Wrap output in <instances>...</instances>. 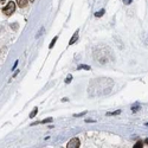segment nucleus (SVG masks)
<instances>
[{
  "label": "nucleus",
  "instance_id": "9",
  "mask_svg": "<svg viewBox=\"0 0 148 148\" xmlns=\"http://www.w3.org/2000/svg\"><path fill=\"white\" fill-rule=\"evenodd\" d=\"M120 113H121L120 110H117V111H114V113H108L107 115L108 116H111V115H117V114H120Z\"/></svg>",
  "mask_w": 148,
  "mask_h": 148
},
{
  "label": "nucleus",
  "instance_id": "15",
  "mask_svg": "<svg viewBox=\"0 0 148 148\" xmlns=\"http://www.w3.org/2000/svg\"><path fill=\"white\" fill-rule=\"evenodd\" d=\"M17 65H18V62H16V63H14V66H13V70L17 68Z\"/></svg>",
  "mask_w": 148,
  "mask_h": 148
},
{
  "label": "nucleus",
  "instance_id": "3",
  "mask_svg": "<svg viewBox=\"0 0 148 148\" xmlns=\"http://www.w3.org/2000/svg\"><path fill=\"white\" fill-rule=\"evenodd\" d=\"M17 5L20 8H24V7H26V5H27V0H17Z\"/></svg>",
  "mask_w": 148,
  "mask_h": 148
},
{
  "label": "nucleus",
  "instance_id": "10",
  "mask_svg": "<svg viewBox=\"0 0 148 148\" xmlns=\"http://www.w3.org/2000/svg\"><path fill=\"white\" fill-rule=\"evenodd\" d=\"M52 121V117H49V119H46V120L41 121V123H48V122H51Z\"/></svg>",
  "mask_w": 148,
  "mask_h": 148
},
{
  "label": "nucleus",
  "instance_id": "11",
  "mask_svg": "<svg viewBox=\"0 0 148 148\" xmlns=\"http://www.w3.org/2000/svg\"><path fill=\"white\" fill-rule=\"evenodd\" d=\"M85 114H86V111H83V113H81V114H75L73 116H75V117H78V116H83V115H85Z\"/></svg>",
  "mask_w": 148,
  "mask_h": 148
},
{
  "label": "nucleus",
  "instance_id": "1",
  "mask_svg": "<svg viewBox=\"0 0 148 148\" xmlns=\"http://www.w3.org/2000/svg\"><path fill=\"white\" fill-rule=\"evenodd\" d=\"M14 10H16V4H14L13 1H10V3L3 8V12L6 14V16H11V14L14 12Z\"/></svg>",
  "mask_w": 148,
  "mask_h": 148
},
{
  "label": "nucleus",
  "instance_id": "17",
  "mask_svg": "<svg viewBox=\"0 0 148 148\" xmlns=\"http://www.w3.org/2000/svg\"><path fill=\"white\" fill-rule=\"evenodd\" d=\"M30 1H31V3H33V1H35V0H30Z\"/></svg>",
  "mask_w": 148,
  "mask_h": 148
},
{
  "label": "nucleus",
  "instance_id": "4",
  "mask_svg": "<svg viewBox=\"0 0 148 148\" xmlns=\"http://www.w3.org/2000/svg\"><path fill=\"white\" fill-rule=\"evenodd\" d=\"M77 38H78V30L75 32V35H73V37L71 38V40L69 41V45H72V44H75L76 43V40H77Z\"/></svg>",
  "mask_w": 148,
  "mask_h": 148
},
{
  "label": "nucleus",
  "instance_id": "14",
  "mask_svg": "<svg viewBox=\"0 0 148 148\" xmlns=\"http://www.w3.org/2000/svg\"><path fill=\"white\" fill-rule=\"evenodd\" d=\"M124 1V4H127V5H129V4L131 3V0H123Z\"/></svg>",
  "mask_w": 148,
  "mask_h": 148
},
{
  "label": "nucleus",
  "instance_id": "5",
  "mask_svg": "<svg viewBox=\"0 0 148 148\" xmlns=\"http://www.w3.org/2000/svg\"><path fill=\"white\" fill-rule=\"evenodd\" d=\"M103 14H104V10H101V11H98V12H96L95 16H96V17H102Z\"/></svg>",
  "mask_w": 148,
  "mask_h": 148
},
{
  "label": "nucleus",
  "instance_id": "13",
  "mask_svg": "<svg viewBox=\"0 0 148 148\" xmlns=\"http://www.w3.org/2000/svg\"><path fill=\"white\" fill-rule=\"evenodd\" d=\"M70 82H71V76H69V77L65 79V83H70Z\"/></svg>",
  "mask_w": 148,
  "mask_h": 148
},
{
  "label": "nucleus",
  "instance_id": "12",
  "mask_svg": "<svg viewBox=\"0 0 148 148\" xmlns=\"http://www.w3.org/2000/svg\"><path fill=\"white\" fill-rule=\"evenodd\" d=\"M134 147H135V148H141V147H142V142H141V141H139L138 143H136V145L134 146Z\"/></svg>",
  "mask_w": 148,
  "mask_h": 148
},
{
  "label": "nucleus",
  "instance_id": "16",
  "mask_svg": "<svg viewBox=\"0 0 148 148\" xmlns=\"http://www.w3.org/2000/svg\"><path fill=\"white\" fill-rule=\"evenodd\" d=\"M146 143H147V145H148V139H147V140H146Z\"/></svg>",
  "mask_w": 148,
  "mask_h": 148
},
{
  "label": "nucleus",
  "instance_id": "2",
  "mask_svg": "<svg viewBox=\"0 0 148 148\" xmlns=\"http://www.w3.org/2000/svg\"><path fill=\"white\" fill-rule=\"evenodd\" d=\"M79 145H81V142H79L78 139H77V138H73L72 140H70V141L68 142L66 147H68V148H78Z\"/></svg>",
  "mask_w": 148,
  "mask_h": 148
},
{
  "label": "nucleus",
  "instance_id": "8",
  "mask_svg": "<svg viewBox=\"0 0 148 148\" xmlns=\"http://www.w3.org/2000/svg\"><path fill=\"white\" fill-rule=\"evenodd\" d=\"M78 69H85V70H90V66L88 65H79Z\"/></svg>",
  "mask_w": 148,
  "mask_h": 148
},
{
  "label": "nucleus",
  "instance_id": "7",
  "mask_svg": "<svg viewBox=\"0 0 148 148\" xmlns=\"http://www.w3.org/2000/svg\"><path fill=\"white\" fill-rule=\"evenodd\" d=\"M56 41H57V37H55V38H53V39H52V43H51V44H50V46H49V48H50V49H51V48H53V45H55V43H56Z\"/></svg>",
  "mask_w": 148,
  "mask_h": 148
},
{
  "label": "nucleus",
  "instance_id": "6",
  "mask_svg": "<svg viewBox=\"0 0 148 148\" xmlns=\"http://www.w3.org/2000/svg\"><path fill=\"white\" fill-rule=\"evenodd\" d=\"M37 111H38V109H37V108H35V110H33L31 114H30V117H31V119H32V117H35V116H36V114H37Z\"/></svg>",
  "mask_w": 148,
  "mask_h": 148
}]
</instances>
